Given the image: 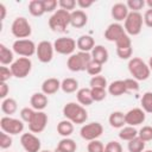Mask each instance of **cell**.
Returning a JSON list of instances; mask_svg holds the SVG:
<instances>
[{
  "label": "cell",
  "instance_id": "6da1fadb",
  "mask_svg": "<svg viewBox=\"0 0 152 152\" xmlns=\"http://www.w3.org/2000/svg\"><path fill=\"white\" fill-rule=\"evenodd\" d=\"M63 115L66 120L76 125H82L88 119V112L86 110V107H83L78 102L65 103L63 107Z\"/></svg>",
  "mask_w": 152,
  "mask_h": 152
},
{
  "label": "cell",
  "instance_id": "7a4b0ae2",
  "mask_svg": "<svg viewBox=\"0 0 152 152\" xmlns=\"http://www.w3.org/2000/svg\"><path fill=\"white\" fill-rule=\"evenodd\" d=\"M127 66L131 76L137 81H146L151 75L148 64L139 57H132L128 61Z\"/></svg>",
  "mask_w": 152,
  "mask_h": 152
},
{
  "label": "cell",
  "instance_id": "3957f363",
  "mask_svg": "<svg viewBox=\"0 0 152 152\" xmlns=\"http://www.w3.org/2000/svg\"><path fill=\"white\" fill-rule=\"evenodd\" d=\"M93 61L90 52H82L78 51L76 53H72L71 56L68 57L66 61V66L70 71L72 72H78V71H86L90 62Z\"/></svg>",
  "mask_w": 152,
  "mask_h": 152
},
{
  "label": "cell",
  "instance_id": "277c9868",
  "mask_svg": "<svg viewBox=\"0 0 152 152\" xmlns=\"http://www.w3.org/2000/svg\"><path fill=\"white\" fill-rule=\"evenodd\" d=\"M70 13L65 10H57L49 18V27L53 32L63 33L66 31V27L70 25Z\"/></svg>",
  "mask_w": 152,
  "mask_h": 152
},
{
  "label": "cell",
  "instance_id": "5b68a950",
  "mask_svg": "<svg viewBox=\"0 0 152 152\" xmlns=\"http://www.w3.org/2000/svg\"><path fill=\"white\" fill-rule=\"evenodd\" d=\"M144 18L140 12H129L125 23L124 28L128 36H138L142 30Z\"/></svg>",
  "mask_w": 152,
  "mask_h": 152
},
{
  "label": "cell",
  "instance_id": "8992f818",
  "mask_svg": "<svg viewBox=\"0 0 152 152\" xmlns=\"http://www.w3.org/2000/svg\"><path fill=\"white\" fill-rule=\"evenodd\" d=\"M11 32L18 39H27L32 33V28L25 17H17L11 25Z\"/></svg>",
  "mask_w": 152,
  "mask_h": 152
},
{
  "label": "cell",
  "instance_id": "52a82bcc",
  "mask_svg": "<svg viewBox=\"0 0 152 152\" xmlns=\"http://www.w3.org/2000/svg\"><path fill=\"white\" fill-rule=\"evenodd\" d=\"M12 50L14 53H17L20 57H27L30 58L33 56L37 51V45L31 39H17L12 44Z\"/></svg>",
  "mask_w": 152,
  "mask_h": 152
},
{
  "label": "cell",
  "instance_id": "ba28073f",
  "mask_svg": "<svg viewBox=\"0 0 152 152\" xmlns=\"http://www.w3.org/2000/svg\"><path fill=\"white\" fill-rule=\"evenodd\" d=\"M10 68L13 74V77L25 78L32 70V62L27 57H19L10 65Z\"/></svg>",
  "mask_w": 152,
  "mask_h": 152
},
{
  "label": "cell",
  "instance_id": "9c48e42d",
  "mask_svg": "<svg viewBox=\"0 0 152 152\" xmlns=\"http://www.w3.org/2000/svg\"><path fill=\"white\" fill-rule=\"evenodd\" d=\"M0 127H1V131L5 133H7L10 135H17L19 133H23L24 121L5 115L0 119Z\"/></svg>",
  "mask_w": 152,
  "mask_h": 152
},
{
  "label": "cell",
  "instance_id": "30bf717a",
  "mask_svg": "<svg viewBox=\"0 0 152 152\" xmlns=\"http://www.w3.org/2000/svg\"><path fill=\"white\" fill-rule=\"evenodd\" d=\"M76 48V40L71 37H59L53 42V49L59 55L71 56L75 53Z\"/></svg>",
  "mask_w": 152,
  "mask_h": 152
},
{
  "label": "cell",
  "instance_id": "8fae6325",
  "mask_svg": "<svg viewBox=\"0 0 152 152\" xmlns=\"http://www.w3.org/2000/svg\"><path fill=\"white\" fill-rule=\"evenodd\" d=\"M102 133H103V126L97 121L86 124L80 129L81 138L87 140V141H91V140L99 139L102 135Z\"/></svg>",
  "mask_w": 152,
  "mask_h": 152
},
{
  "label": "cell",
  "instance_id": "7c38bea8",
  "mask_svg": "<svg viewBox=\"0 0 152 152\" xmlns=\"http://www.w3.org/2000/svg\"><path fill=\"white\" fill-rule=\"evenodd\" d=\"M20 144L25 152H40V139L32 132L23 133L20 137Z\"/></svg>",
  "mask_w": 152,
  "mask_h": 152
},
{
  "label": "cell",
  "instance_id": "4fadbf2b",
  "mask_svg": "<svg viewBox=\"0 0 152 152\" xmlns=\"http://www.w3.org/2000/svg\"><path fill=\"white\" fill-rule=\"evenodd\" d=\"M53 52H55L53 43H51L49 40H42V42L38 43L36 55H37L39 62L50 63L53 58Z\"/></svg>",
  "mask_w": 152,
  "mask_h": 152
},
{
  "label": "cell",
  "instance_id": "5bb4252c",
  "mask_svg": "<svg viewBox=\"0 0 152 152\" xmlns=\"http://www.w3.org/2000/svg\"><path fill=\"white\" fill-rule=\"evenodd\" d=\"M48 125V114L43 110H36L33 118L28 122V129L32 133H42Z\"/></svg>",
  "mask_w": 152,
  "mask_h": 152
},
{
  "label": "cell",
  "instance_id": "9a60e30c",
  "mask_svg": "<svg viewBox=\"0 0 152 152\" xmlns=\"http://www.w3.org/2000/svg\"><path fill=\"white\" fill-rule=\"evenodd\" d=\"M145 119H146V114L141 108H132L125 113V121L126 125L128 126L135 127L138 125H141L144 124Z\"/></svg>",
  "mask_w": 152,
  "mask_h": 152
},
{
  "label": "cell",
  "instance_id": "2e32d148",
  "mask_svg": "<svg viewBox=\"0 0 152 152\" xmlns=\"http://www.w3.org/2000/svg\"><path fill=\"white\" fill-rule=\"evenodd\" d=\"M124 34H126V31H125L124 26L120 23H112L104 30V38L108 42H114L115 43Z\"/></svg>",
  "mask_w": 152,
  "mask_h": 152
},
{
  "label": "cell",
  "instance_id": "e0dca14e",
  "mask_svg": "<svg viewBox=\"0 0 152 152\" xmlns=\"http://www.w3.org/2000/svg\"><path fill=\"white\" fill-rule=\"evenodd\" d=\"M129 13V10L126 5V2H116L112 6V10H110V14H112V18L114 20H116V23L119 21H125L127 15Z\"/></svg>",
  "mask_w": 152,
  "mask_h": 152
},
{
  "label": "cell",
  "instance_id": "ac0fdd59",
  "mask_svg": "<svg viewBox=\"0 0 152 152\" xmlns=\"http://www.w3.org/2000/svg\"><path fill=\"white\" fill-rule=\"evenodd\" d=\"M88 23V15L83 10H75L70 13V25L75 28H82Z\"/></svg>",
  "mask_w": 152,
  "mask_h": 152
},
{
  "label": "cell",
  "instance_id": "d6986e66",
  "mask_svg": "<svg viewBox=\"0 0 152 152\" xmlns=\"http://www.w3.org/2000/svg\"><path fill=\"white\" fill-rule=\"evenodd\" d=\"M61 82L56 77H49L43 81L42 83V93L45 95H53L61 89Z\"/></svg>",
  "mask_w": 152,
  "mask_h": 152
},
{
  "label": "cell",
  "instance_id": "ffe728a7",
  "mask_svg": "<svg viewBox=\"0 0 152 152\" xmlns=\"http://www.w3.org/2000/svg\"><path fill=\"white\" fill-rule=\"evenodd\" d=\"M48 103H49L48 96L42 91L32 94V96L30 99V104L34 110H44L46 108Z\"/></svg>",
  "mask_w": 152,
  "mask_h": 152
},
{
  "label": "cell",
  "instance_id": "44dd1931",
  "mask_svg": "<svg viewBox=\"0 0 152 152\" xmlns=\"http://www.w3.org/2000/svg\"><path fill=\"white\" fill-rule=\"evenodd\" d=\"M76 45H77V49L82 52H91V50L95 46V40L89 34H82L76 40Z\"/></svg>",
  "mask_w": 152,
  "mask_h": 152
},
{
  "label": "cell",
  "instance_id": "7402d4cb",
  "mask_svg": "<svg viewBox=\"0 0 152 152\" xmlns=\"http://www.w3.org/2000/svg\"><path fill=\"white\" fill-rule=\"evenodd\" d=\"M90 55H91L93 61H95V62H97V63H100V64H102V65H103L104 63H107V61H108V58H109L108 50H107L103 45H95L94 49L91 50Z\"/></svg>",
  "mask_w": 152,
  "mask_h": 152
},
{
  "label": "cell",
  "instance_id": "603a6c76",
  "mask_svg": "<svg viewBox=\"0 0 152 152\" xmlns=\"http://www.w3.org/2000/svg\"><path fill=\"white\" fill-rule=\"evenodd\" d=\"M76 99H77V102L80 104H82L83 107L90 106L94 102L93 96H91V89L90 88H80L76 91Z\"/></svg>",
  "mask_w": 152,
  "mask_h": 152
},
{
  "label": "cell",
  "instance_id": "cb8c5ba5",
  "mask_svg": "<svg viewBox=\"0 0 152 152\" xmlns=\"http://www.w3.org/2000/svg\"><path fill=\"white\" fill-rule=\"evenodd\" d=\"M107 91L113 96H121L125 93H127L124 80H116V81L110 82L107 87Z\"/></svg>",
  "mask_w": 152,
  "mask_h": 152
},
{
  "label": "cell",
  "instance_id": "d4e9b609",
  "mask_svg": "<svg viewBox=\"0 0 152 152\" xmlns=\"http://www.w3.org/2000/svg\"><path fill=\"white\" fill-rule=\"evenodd\" d=\"M108 122L110 125V127L113 128H122L126 126V121H125V113L120 112V110H115L113 113H110L109 118H108Z\"/></svg>",
  "mask_w": 152,
  "mask_h": 152
},
{
  "label": "cell",
  "instance_id": "484cf974",
  "mask_svg": "<svg viewBox=\"0 0 152 152\" xmlns=\"http://www.w3.org/2000/svg\"><path fill=\"white\" fill-rule=\"evenodd\" d=\"M14 52L13 50L8 49L5 44H0V63L1 65H11L14 62Z\"/></svg>",
  "mask_w": 152,
  "mask_h": 152
},
{
  "label": "cell",
  "instance_id": "4316f807",
  "mask_svg": "<svg viewBox=\"0 0 152 152\" xmlns=\"http://www.w3.org/2000/svg\"><path fill=\"white\" fill-rule=\"evenodd\" d=\"M57 133L63 138H69L74 133V124L66 119L57 124Z\"/></svg>",
  "mask_w": 152,
  "mask_h": 152
},
{
  "label": "cell",
  "instance_id": "83f0119b",
  "mask_svg": "<svg viewBox=\"0 0 152 152\" xmlns=\"http://www.w3.org/2000/svg\"><path fill=\"white\" fill-rule=\"evenodd\" d=\"M61 89L65 94L75 93L80 89L78 88V81L76 78H72V77H66L61 82Z\"/></svg>",
  "mask_w": 152,
  "mask_h": 152
},
{
  "label": "cell",
  "instance_id": "f1b7e54d",
  "mask_svg": "<svg viewBox=\"0 0 152 152\" xmlns=\"http://www.w3.org/2000/svg\"><path fill=\"white\" fill-rule=\"evenodd\" d=\"M18 109V103L12 97H7L5 100H2L1 102V110L4 114H6L7 116H11L12 114H14Z\"/></svg>",
  "mask_w": 152,
  "mask_h": 152
},
{
  "label": "cell",
  "instance_id": "f546056e",
  "mask_svg": "<svg viewBox=\"0 0 152 152\" xmlns=\"http://www.w3.org/2000/svg\"><path fill=\"white\" fill-rule=\"evenodd\" d=\"M28 12L33 17H42L45 13L43 0H31L28 2Z\"/></svg>",
  "mask_w": 152,
  "mask_h": 152
},
{
  "label": "cell",
  "instance_id": "4dcf8cb0",
  "mask_svg": "<svg viewBox=\"0 0 152 152\" xmlns=\"http://www.w3.org/2000/svg\"><path fill=\"white\" fill-rule=\"evenodd\" d=\"M137 137H138V131H137V128H135V127L126 125L125 127L120 128L119 138H120L121 140L131 141L132 139H134V138H137Z\"/></svg>",
  "mask_w": 152,
  "mask_h": 152
},
{
  "label": "cell",
  "instance_id": "1f68e13d",
  "mask_svg": "<svg viewBox=\"0 0 152 152\" xmlns=\"http://www.w3.org/2000/svg\"><path fill=\"white\" fill-rule=\"evenodd\" d=\"M57 148L63 151V152H76L77 150V144L75 142V140L70 139V138H63L59 140Z\"/></svg>",
  "mask_w": 152,
  "mask_h": 152
},
{
  "label": "cell",
  "instance_id": "d6a6232c",
  "mask_svg": "<svg viewBox=\"0 0 152 152\" xmlns=\"http://www.w3.org/2000/svg\"><path fill=\"white\" fill-rule=\"evenodd\" d=\"M128 152H144L145 150V141L142 139H140L139 137L132 139L131 141H128L127 145Z\"/></svg>",
  "mask_w": 152,
  "mask_h": 152
},
{
  "label": "cell",
  "instance_id": "836d02e7",
  "mask_svg": "<svg viewBox=\"0 0 152 152\" xmlns=\"http://www.w3.org/2000/svg\"><path fill=\"white\" fill-rule=\"evenodd\" d=\"M140 103H141V109L145 113L152 114V91H146L142 95Z\"/></svg>",
  "mask_w": 152,
  "mask_h": 152
},
{
  "label": "cell",
  "instance_id": "e575fe53",
  "mask_svg": "<svg viewBox=\"0 0 152 152\" xmlns=\"http://www.w3.org/2000/svg\"><path fill=\"white\" fill-rule=\"evenodd\" d=\"M89 88H103L106 89L108 87V83H107V80L104 76H101V75H97V76H93L89 81Z\"/></svg>",
  "mask_w": 152,
  "mask_h": 152
},
{
  "label": "cell",
  "instance_id": "d590c367",
  "mask_svg": "<svg viewBox=\"0 0 152 152\" xmlns=\"http://www.w3.org/2000/svg\"><path fill=\"white\" fill-rule=\"evenodd\" d=\"M129 12H139L140 10L144 8V6L146 5V1L144 0H128L126 2Z\"/></svg>",
  "mask_w": 152,
  "mask_h": 152
},
{
  "label": "cell",
  "instance_id": "8d00e7d4",
  "mask_svg": "<svg viewBox=\"0 0 152 152\" xmlns=\"http://www.w3.org/2000/svg\"><path fill=\"white\" fill-rule=\"evenodd\" d=\"M91 89V96L94 102H101L107 96V90L103 88H90Z\"/></svg>",
  "mask_w": 152,
  "mask_h": 152
},
{
  "label": "cell",
  "instance_id": "74e56055",
  "mask_svg": "<svg viewBox=\"0 0 152 152\" xmlns=\"http://www.w3.org/2000/svg\"><path fill=\"white\" fill-rule=\"evenodd\" d=\"M138 137L142 139L145 142L152 140V126H142L138 131Z\"/></svg>",
  "mask_w": 152,
  "mask_h": 152
},
{
  "label": "cell",
  "instance_id": "f35d334b",
  "mask_svg": "<svg viewBox=\"0 0 152 152\" xmlns=\"http://www.w3.org/2000/svg\"><path fill=\"white\" fill-rule=\"evenodd\" d=\"M87 151L88 152H104V145L99 139L91 140L87 145Z\"/></svg>",
  "mask_w": 152,
  "mask_h": 152
},
{
  "label": "cell",
  "instance_id": "ab89813d",
  "mask_svg": "<svg viewBox=\"0 0 152 152\" xmlns=\"http://www.w3.org/2000/svg\"><path fill=\"white\" fill-rule=\"evenodd\" d=\"M102 69H103V65L102 64H100V63H97L95 61H91L86 71L89 75H91V76H97V75H100L102 72Z\"/></svg>",
  "mask_w": 152,
  "mask_h": 152
},
{
  "label": "cell",
  "instance_id": "60d3db41",
  "mask_svg": "<svg viewBox=\"0 0 152 152\" xmlns=\"http://www.w3.org/2000/svg\"><path fill=\"white\" fill-rule=\"evenodd\" d=\"M133 53L132 46H126V48H116V55L120 59H131Z\"/></svg>",
  "mask_w": 152,
  "mask_h": 152
},
{
  "label": "cell",
  "instance_id": "b9f144b4",
  "mask_svg": "<svg viewBox=\"0 0 152 152\" xmlns=\"http://www.w3.org/2000/svg\"><path fill=\"white\" fill-rule=\"evenodd\" d=\"M36 110L32 108V107H24L21 110H20V120H23L24 122H30L31 119L33 118Z\"/></svg>",
  "mask_w": 152,
  "mask_h": 152
},
{
  "label": "cell",
  "instance_id": "7bdbcfd3",
  "mask_svg": "<svg viewBox=\"0 0 152 152\" xmlns=\"http://www.w3.org/2000/svg\"><path fill=\"white\" fill-rule=\"evenodd\" d=\"M13 144V139L10 134L5 133V132H1L0 133V147L2 150H6L8 147H11Z\"/></svg>",
  "mask_w": 152,
  "mask_h": 152
},
{
  "label": "cell",
  "instance_id": "ee69618b",
  "mask_svg": "<svg viewBox=\"0 0 152 152\" xmlns=\"http://www.w3.org/2000/svg\"><path fill=\"white\" fill-rule=\"evenodd\" d=\"M76 1L75 0H59L58 1V6L61 10H65L68 12H72L75 11L76 7Z\"/></svg>",
  "mask_w": 152,
  "mask_h": 152
},
{
  "label": "cell",
  "instance_id": "f6af8a7d",
  "mask_svg": "<svg viewBox=\"0 0 152 152\" xmlns=\"http://www.w3.org/2000/svg\"><path fill=\"white\" fill-rule=\"evenodd\" d=\"M104 152H122V146L119 141L112 140L104 145Z\"/></svg>",
  "mask_w": 152,
  "mask_h": 152
},
{
  "label": "cell",
  "instance_id": "bcb514c9",
  "mask_svg": "<svg viewBox=\"0 0 152 152\" xmlns=\"http://www.w3.org/2000/svg\"><path fill=\"white\" fill-rule=\"evenodd\" d=\"M124 82H125V86H126L127 91H138L139 88H140V87H139V81L134 80L133 77H131V78H125Z\"/></svg>",
  "mask_w": 152,
  "mask_h": 152
},
{
  "label": "cell",
  "instance_id": "7dc6e473",
  "mask_svg": "<svg viewBox=\"0 0 152 152\" xmlns=\"http://www.w3.org/2000/svg\"><path fill=\"white\" fill-rule=\"evenodd\" d=\"M12 77H13V74L11 71V68L6 65H1L0 66V82H7Z\"/></svg>",
  "mask_w": 152,
  "mask_h": 152
},
{
  "label": "cell",
  "instance_id": "c3c4849f",
  "mask_svg": "<svg viewBox=\"0 0 152 152\" xmlns=\"http://www.w3.org/2000/svg\"><path fill=\"white\" fill-rule=\"evenodd\" d=\"M43 4H44V10H45V13H55L57 10V6H58V1L57 0H43Z\"/></svg>",
  "mask_w": 152,
  "mask_h": 152
},
{
  "label": "cell",
  "instance_id": "681fc988",
  "mask_svg": "<svg viewBox=\"0 0 152 152\" xmlns=\"http://www.w3.org/2000/svg\"><path fill=\"white\" fill-rule=\"evenodd\" d=\"M115 46L116 48H126V46H132V40H131V37L126 33L124 34L119 40L115 42Z\"/></svg>",
  "mask_w": 152,
  "mask_h": 152
},
{
  "label": "cell",
  "instance_id": "f907efd6",
  "mask_svg": "<svg viewBox=\"0 0 152 152\" xmlns=\"http://www.w3.org/2000/svg\"><path fill=\"white\" fill-rule=\"evenodd\" d=\"M142 18H144V24L147 27H151L152 28V10L151 8H148V10L145 11Z\"/></svg>",
  "mask_w": 152,
  "mask_h": 152
},
{
  "label": "cell",
  "instance_id": "816d5d0a",
  "mask_svg": "<svg viewBox=\"0 0 152 152\" xmlns=\"http://www.w3.org/2000/svg\"><path fill=\"white\" fill-rule=\"evenodd\" d=\"M10 93V87L6 82H0V99L5 100L7 99V95Z\"/></svg>",
  "mask_w": 152,
  "mask_h": 152
},
{
  "label": "cell",
  "instance_id": "f5cc1de1",
  "mask_svg": "<svg viewBox=\"0 0 152 152\" xmlns=\"http://www.w3.org/2000/svg\"><path fill=\"white\" fill-rule=\"evenodd\" d=\"M76 4L81 10H86V8H89L90 6H93L94 1H91V0H77Z\"/></svg>",
  "mask_w": 152,
  "mask_h": 152
},
{
  "label": "cell",
  "instance_id": "db71d44e",
  "mask_svg": "<svg viewBox=\"0 0 152 152\" xmlns=\"http://www.w3.org/2000/svg\"><path fill=\"white\" fill-rule=\"evenodd\" d=\"M6 12H7V11H6V6L1 2V4H0V20H1V21L5 20V18H6Z\"/></svg>",
  "mask_w": 152,
  "mask_h": 152
},
{
  "label": "cell",
  "instance_id": "11a10c76",
  "mask_svg": "<svg viewBox=\"0 0 152 152\" xmlns=\"http://www.w3.org/2000/svg\"><path fill=\"white\" fill-rule=\"evenodd\" d=\"M147 64H148V68H150V70L152 71V56L150 57V59H148V63H147Z\"/></svg>",
  "mask_w": 152,
  "mask_h": 152
},
{
  "label": "cell",
  "instance_id": "9f6ffc18",
  "mask_svg": "<svg viewBox=\"0 0 152 152\" xmlns=\"http://www.w3.org/2000/svg\"><path fill=\"white\" fill-rule=\"evenodd\" d=\"M146 5L148 6V8L152 10V0H147V1H146Z\"/></svg>",
  "mask_w": 152,
  "mask_h": 152
},
{
  "label": "cell",
  "instance_id": "6f0895ef",
  "mask_svg": "<svg viewBox=\"0 0 152 152\" xmlns=\"http://www.w3.org/2000/svg\"><path fill=\"white\" fill-rule=\"evenodd\" d=\"M53 152H63V151H61V150H58V148H57V147H56V150H55V151H53Z\"/></svg>",
  "mask_w": 152,
  "mask_h": 152
},
{
  "label": "cell",
  "instance_id": "680465c9",
  "mask_svg": "<svg viewBox=\"0 0 152 152\" xmlns=\"http://www.w3.org/2000/svg\"><path fill=\"white\" fill-rule=\"evenodd\" d=\"M40 152H52V151H49V150H43V151H40Z\"/></svg>",
  "mask_w": 152,
  "mask_h": 152
},
{
  "label": "cell",
  "instance_id": "91938a15",
  "mask_svg": "<svg viewBox=\"0 0 152 152\" xmlns=\"http://www.w3.org/2000/svg\"><path fill=\"white\" fill-rule=\"evenodd\" d=\"M144 152H152V150H145Z\"/></svg>",
  "mask_w": 152,
  "mask_h": 152
}]
</instances>
